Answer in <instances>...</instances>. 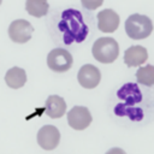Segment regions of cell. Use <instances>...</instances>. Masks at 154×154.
Returning <instances> with one entry per match:
<instances>
[{"instance_id": "obj_1", "label": "cell", "mask_w": 154, "mask_h": 154, "mask_svg": "<svg viewBox=\"0 0 154 154\" xmlns=\"http://www.w3.org/2000/svg\"><path fill=\"white\" fill-rule=\"evenodd\" d=\"M58 28L61 31L64 42L66 45H71L72 42L79 43L84 41L89 32L83 14L75 8H67L63 11L61 18L58 23Z\"/></svg>"}, {"instance_id": "obj_2", "label": "cell", "mask_w": 154, "mask_h": 154, "mask_svg": "<svg viewBox=\"0 0 154 154\" xmlns=\"http://www.w3.org/2000/svg\"><path fill=\"white\" fill-rule=\"evenodd\" d=\"M126 35L132 40H142L148 37L153 31V23L149 17L134 13L128 17L124 24Z\"/></svg>"}, {"instance_id": "obj_3", "label": "cell", "mask_w": 154, "mask_h": 154, "mask_svg": "<svg viewBox=\"0 0 154 154\" xmlns=\"http://www.w3.org/2000/svg\"><path fill=\"white\" fill-rule=\"evenodd\" d=\"M91 53L97 61L111 64L119 55V45L113 37H100L94 42Z\"/></svg>"}, {"instance_id": "obj_4", "label": "cell", "mask_w": 154, "mask_h": 154, "mask_svg": "<svg viewBox=\"0 0 154 154\" xmlns=\"http://www.w3.org/2000/svg\"><path fill=\"white\" fill-rule=\"evenodd\" d=\"M73 63L72 55L64 48H54L47 55V65L54 72H65L71 69Z\"/></svg>"}, {"instance_id": "obj_5", "label": "cell", "mask_w": 154, "mask_h": 154, "mask_svg": "<svg viewBox=\"0 0 154 154\" xmlns=\"http://www.w3.org/2000/svg\"><path fill=\"white\" fill-rule=\"evenodd\" d=\"M34 32V26L26 19H16L8 26V36L16 43L28 42Z\"/></svg>"}, {"instance_id": "obj_6", "label": "cell", "mask_w": 154, "mask_h": 154, "mask_svg": "<svg viewBox=\"0 0 154 154\" xmlns=\"http://www.w3.org/2000/svg\"><path fill=\"white\" fill-rule=\"evenodd\" d=\"M93 118L89 109L84 106H73L67 112V123L75 130H84L87 129Z\"/></svg>"}, {"instance_id": "obj_7", "label": "cell", "mask_w": 154, "mask_h": 154, "mask_svg": "<svg viewBox=\"0 0 154 154\" xmlns=\"http://www.w3.org/2000/svg\"><path fill=\"white\" fill-rule=\"evenodd\" d=\"M37 143L45 150H52L60 142V132L54 125H43L37 132Z\"/></svg>"}, {"instance_id": "obj_8", "label": "cell", "mask_w": 154, "mask_h": 154, "mask_svg": "<svg viewBox=\"0 0 154 154\" xmlns=\"http://www.w3.org/2000/svg\"><path fill=\"white\" fill-rule=\"evenodd\" d=\"M77 79H78V83L83 88L93 89L100 83L101 73L96 66H94L91 64H85L79 69L78 75H77Z\"/></svg>"}, {"instance_id": "obj_9", "label": "cell", "mask_w": 154, "mask_h": 154, "mask_svg": "<svg viewBox=\"0 0 154 154\" xmlns=\"http://www.w3.org/2000/svg\"><path fill=\"white\" fill-rule=\"evenodd\" d=\"M120 18L118 13L111 8L102 10L97 13V28L102 32H113L119 26Z\"/></svg>"}, {"instance_id": "obj_10", "label": "cell", "mask_w": 154, "mask_h": 154, "mask_svg": "<svg viewBox=\"0 0 154 154\" xmlns=\"http://www.w3.org/2000/svg\"><path fill=\"white\" fill-rule=\"evenodd\" d=\"M148 59V52L143 46H130L124 52V63L129 67L140 66Z\"/></svg>"}, {"instance_id": "obj_11", "label": "cell", "mask_w": 154, "mask_h": 154, "mask_svg": "<svg viewBox=\"0 0 154 154\" xmlns=\"http://www.w3.org/2000/svg\"><path fill=\"white\" fill-rule=\"evenodd\" d=\"M45 111L49 118H53V119L60 118L66 112V102L59 95H51L46 100Z\"/></svg>"}, {"instance_id": "obj_12", "label": "cell", "mask_w": 154, "mask_h": 154, "mask_svg": "<svg viewBox=\"0 0 154 154\" xmlns=\"http://www.w3.org/2000/svg\"><path fill=\"white\" fill-rule=\"evenodd\" d=\"M25 82H26V72L22 67L13 66L8 69L7 72L5 73V83L7 84V87L12 89L22 88L25 84Z\"/></svg>"}, {"instance_id": "obj_13", "label": "cell", "mask_w": 154, "mask_h": 154, "mask_svg": "<svg viewBox=\"0 0 154 154\" xmlns=\"http://www.w3.org/2000/svg\"><path fill=\"white\" fill-rule=\"evenodd\" d=\"M118 97L124 100L126 105H135L142 100L138 87L134 83H126L118 90Z\"/></svg>"}, {"instance_id": "obj_14", "label": "cell", "mask_w": 154, "mask_h": 154, "mask_svg": "<svg viewBox=\"0 0 154 154\" xmlns=\"http://www.w3.org/2000/svg\"><path fill=\"white\" fill-rule=\"evenodd\" d=\"M25 10L30 16L41 18L47 14L49 5L47 0H25Z\"/></svg>"}, {"instance_id": "obj_15", "label": "cell", "mask_w": 154, "mask_h": 154, "mask_svg": "<svg viewBox=\"0 0 154 154\" xmlns=\"http://www.w3.org/2000/svg\"><path fill=\"white\" fill-rule=\"evenodd\" d=\"M136 79L140 84H143L146 87H152L154 84V65H146L137 70L136 72Z\"/></svg>"}, {"instance_id": "obj_16", "label": "cell", "mask_w": 154, "mask_h": 154, "mask_svg": "<svg viewBox=\"0 0 154 154\" xmlns=\"http://www.w3.org/2000/svg\"><path fill=\"white\" fill-rule=\"evenodd\" d=\"M102 2H103V0H81L82 6L90 11H94L97 7H100L102 5Z\"/></svg>"}, {"instance_id": "obj_17", "label": "cell", "mask_w": 154, "mask_h": 154, "mask_svg": "<svg viewBox=\"0 0 154 154\" xmlns=\"http://www.w3.org/2000/svg\"><path fill=\"white\" fill-rule=\"evenodd\" d=\"M106 154H126L125 150H123L122 148H111L108 152H106Z\"/></svg>"}, {"instance_id": "obj_18", "label": "cell", "mask_w": 154, "mask_h": 154, "mask_svg": "<svg viewBox=\"0 0 154 154\" xmlns=\"http://www.w3.org/2000/svg\"><path fill=\"white\" fill-rule=\"evenodd\" d=\"M1 2H2V0H0V5H1Z\"/></svg>"}]
</instances>
